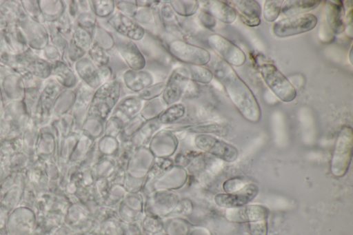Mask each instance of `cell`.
<instances>
[{"mask_svg":"<svg viewBox=\"0 0 353 235\" xmlns=\"http://www.w3.org/2000/svg\"><path fill=\"white\" fill-rule=\"evenodd\" d=\"M214 74L241 115L249 122L258 123L261 116L259 104L251 89L232 66L222 59L219 60L214 65Z\"/></svg>","mask_w":353,"mask_h":235,"instance_id":"cell-1","label":"cell"},{"mask_svg":"<svg viewBox=\"0 0 353 235\" xmlns=\"http://www.w3.org/2000/svg\"><path fill=\"white\" fill-rule=\"evenodd\" d=\"M352 129L344 125L337 134L330 162V170L335 177L341 178L347 172L352 161Z\"/></svg>","mask_w":353,"mask_h":235,"instance_id":"cell-2","label":"cell"},{"mask_svg":"<svg viewBox=\"0 0 353 235\" xmlns=\"http://www.w3.org/2000/svg\"><path fill=\"white\" fill-rule=\"evenodd\" d=\"M259 72L265 84L281 101L288 103L296 98L294 87L274 64H261Z\"/></svg>","mask_w":353,"mask_h":235,"instance_id":"cell-3","label":"cell"},{"mask_svg":"<svg viewBox=\"0 0 353 235\" xmlns=\"http://www.w3.org/2000/svg\"><path fill=\"white\" fill-rule=\"evenodd\" d=\"M317 18L312 14L282 19L273 25L272 32L279 38H285L298 35L310 31L316 27Z\"/></svg>","mask_w":353,"mask_h":235,"instance_id":"cell-4","label":"cell"},{"mask_svg":"<svg viewBox=\"0 0 353 235\" xmlns=\"http://www.w3.org/2000/svg\"><path fill=\"white\" fill-rule=\"evenodd\" d=\"M195 144L200 150L225 162H233L239 156V151L234 145L210 135L197 136Z\"/></svg>","mask_w":353,"mask_h":235,"instance_id":"cell-5","label":"cell"},{"mask_svg":"<svg viewBox=\"0 0 353 235\" xmlns=\"http://www.w3.org/2000/svg\"><path fill=\"white\" fill-rule=\"evenodd\" d=\"M119 96V85L116 81L104 84L96 92L92 101V114L105 119L116 103Z\"/></svg>","mask_w":353,"mask_h":235,"instance_id":"cell-6","label":"cell"},{"mask_svg":"<svg viewBox=\"0 0 353 235\" xmlns=\"http://www.w3.org/2000/svg\"><path fill=\"white\" fill-rule=\"evenodd\" d=\"M208 40L212 48L230 65L239 67L245 63L246 55L244 52L225 37L213 34L209 36Z\"/></svg>","mask_w":353,"mask_h":235,"instance_id":"cell-7","label":"cell"},{"mask_svg":"<svg viewBox=\"0 0 353 235\" xmlns=\"http://www.w3.org/2000/svg\"><path fill=\"white\" fill-rule=\"evenodd\" d=\"M268 210L260 205H245L241 207L228 208L226 218L234 223H248L267 221Z\"/></svg>","mask_w":353,"mask_h":235,"instance_id":"cell-8","label":"cell"},{"mask_svg":"<svg viewBox=\"0 0 353 235\" xmlns=\"http://www.w3.org/2000/svg\"><path fill=\"white\" fill-rule=\"evenodd\" d=\"M259 193V187L254 183H246L238 192L234 193L218 194L214 196V201L221 207L232 208L247 205L254 199Z\"/></svg>","mask_w":353,"mask_h":235,"instance_id":"cell-9","label":"cell"},{"mask_svg":"<svg viewBox=\"0 0 353 235\" xmlns=\"http://www.w3.org/2000/svg\"><path fill=\"white\" fill-rule=\"evenodd\" d=\"M240 20L245 25L255 27L261 23V8L254 0H234L230 1Z\"/></svg>","mask_w":353,"mask_h":235,"instance_id":"cell-10","label":"cell"},{"mask_svg":"<svg viewBox=\"0 0 353 235\" xmlns=\"http://www.w3.org/2000/svg\"><path fill=\"white\" fill-rule=\"evenodd\" d=\"M325 11L327 23L332 31L336 34L342 33L345 29L343 1H325Z\"/></svg>","mask_w":353,"mask_h":235,"instance_id":"cell-11","label":"cell"},{"mask_svg":"<svg viewBox=\"0 0 353 235\" xmlns=\"http://www.w3.org/2000/svg\"><path fill=\"white\" fill-rule=\"evenodd\" d=\"M188 82V74L176 71L170 77L164 91L163 97L168 103H172L180 99Z\"/></svg>","mask_w":353,"mask_h":235,"instance_id":"cell-12","label":"cell"},{"mask_svg":"<svg viewBox=\"0 0 353 235\" xmlns=\"http://www.w3.org/2000/svg\"><path fill=\"white\" fill-rule=\"evenodd\" d=\"M110 23L119 33L130 39L138 40L143 35V30L138 24L121 14L114 15Z\"/></svg>","mask_w":353,"mask_h":235,"instance_id":"cell-13","label":"cell"},{"mask_svg":"<svg viewBox=\"0 0 353 235\" xmlns=\"http://www.w3.org/2000/svg\"><path fill=\"white\" fill-rule=\"evenodd\" d=\"M206 3L207 11L212 17L227 24L235 21L236 12L229 4L221 1H208Z\"/></svg>","mask_w":353,"mask_h":235,"instance_id":"cell-14","label":"cell"},{"mask_svg":"<svg viewBox=\"0 0 353 235\" xmlns=\"http://www.w3.org/2000/svg\"><path fill=\"white\" fill-rule=\"evenodd\" d=\"M319 0H288L283 1L281 12L287 17L301 15L317 8Z\"/></svg>","mask_w":353,"mask_h":235,"instance_id":"cell-15","label":"cell"},{"mask_svg":"<svg viewBox=\"0 0 353 235\" xmlns=\"http://www.w3.org/2000/svg\"><path fill=\"white\" fill-rule=\"evenodd\" d=\"M121 54L128 64L134 70H139L144 65V60L137 46L130 41H124L118 46Z\"/></svg>","mask_w":353,"mask_h":235,"instance_id":"cell-16","label":"cell"},{"mask_svg":"<svg viewBox=\"0 0 353 235\" xmlns=\"http://www.w3.org/2000/svg\"><path fill=\"white\" fill-rule=\"evenodd\" d=\"M163 221V232L166 235H188L192 228V224L185 218L168 216Z\"/></svg>","mask_w":353,"mask_h":235,"instance_id":"cell-17","label":"cell"},{"mask_svg":"<svg viewBox=\"0 0 353 235\" xmlns=\"http://www.w3.org/2000/svg\"><path fill=\"white\" fill-rule=\"evenodd\" d=\"M139 225L141 232L144 235H152L163 232V218L149 214H143Z\"/></svg>","mask_w":353,"mask_h":235,"instance_id":"cell-18","label":"cell"},{"mask_svg":"<svg viewBox=\"0 0 353 235\" xmlns=\"http://www.w3.org/2000/svg\"><path fill=\"white\" fill-rule=\"evenodd\" d=\"M283 1L266 0L263 6V18L268 22L274 21L281 12Z\"/></svg>","mask_w":353,"mask_h":235,"instance_id":"cell-19","label":"cell"},{"mask_svg":"<svg viewBox=\"0 0 353 235\" xmlns=\"http://www.w3.org/2000/svg\"><path fill=\"white\" fill-rule=\"evenodd\" d=\"M184 113V106L181 104H175L163 112L160 116L159 121L164 124L172 123L181 118Z\"/></svg>","mask_w":353,"mask_h":235,"instance_id":"cell-20","label":"cell"},{"mask_svg":"<svg viewBox=\"0 0 353 235\" xmlns=\"http://www.w3.org/2000/svg\"><path fill=\"white\" fill-rule=\"evenodd\" d=\"M190 74L192 81L202 83L210 82L214 75L208 68L195 65L191 67Z\"/></svg>","mask_w":353,"mask_h":235,"instance_id":"cell-21","label":"cell"},{"mask_svg":"<svg viewBox=\"0 0 353 235\" xmlns=\"http://www.w3.org/2000/svg\"><path fill=\"white\" fill-rule=\"evenodd\" d=\"M126 82L129 88L138 91L144 88L150 83V81L146 74L142 72L132 74L130 72V76L127 78Z\"/></svg>","mask_w":353,"mask_h":235,"instance_id":"cell-22","label":"cell"},{"mask_svg":"<svg viewBox=\"0 0 353 235\" xmlns=\"http://www.w3.org/2000/svg\"><path fill=\"white\" fill-rule=\"evenodd\" d=\"M90 54L98 66L103 67L108 61V57L97 43L94 44L90 48Z\"/></svg>","mask_w":353,"mask_h":235,"instance_id":"cell-23","label":"cell"},{"mask_svg":"<svg viewBox=\"0 0 353 235\" xmlns=\"http://www.w3.org/2000/svg\"><path fill=\"white\" fill-rule=\"evenodd\" d=\"M246 183L239 178H231L226 180L223 184L225 193H234L241 190Z\"/></svg>","mask_w":353,"mask_h":235,"instance_id":"cell-24","label":"cell"},{"mask_svg":"<svg viewBox=\"0 0 353 235\" xmlns=\"http://www.w3.org/2000/svg\"><path fill=\"white\" fill-rule=\"evenodd\" d=\"M141 229L139 222L121 223V235H141Z\"/></svg>","mask_w":353,"mask_h":235,"instance_id":"cell-25","label":"cell"},{"mask_svg":"<svg viewBox=\"0 0 353 235\" xmlns=\"http://www.w3.org/2000/svg\"><path fill=\"white\" fill-rule=\"evenodd\" d=\"M249 231L251 235H267V221H261L248 224Z\"/></svg>","mask_w":353,"mask_h":235,"instance_id":"cell-26","label":"cell"},{"mask_svg":"<svg viewBox=\"0 0 353 235\" xmlns=\"http://www.w3.org/2000/svg\"><path fill=\"white\" fill-rule=\"evenodd\" d=\"M196 129L199 132L213 133L220 136H224L226 134L227 132L226 129L224 126L216 123L198 127Z\"/></svg>","mask_w":353,"mask_h":235,"instance_id":"cell-27","label":"cell"},{"mask_svg":"<svg viewBox=\"0 0 353 235\" xmlns=\"http://www.w3.org/2000/svg\"><path fill=\"white\" fill-rule=\"evenodd\" d=\"M345 26H347L348 34L352 37V10L351 9L346 17Z\"/></svg>","mask_w":353,"mask_h":235,"instance_id":"cell-28","label":"cell"},{"mask_svg":"<svg viewBox=\"0 0 353 235\" xmlns=\"http://www.w3.org/2000/svg\"><path fill=\"white\" fill-rule=\"evenodd\" d=\"M152 235H166L163 232H158V233H155Z\"/></svg>","mask_w":353,"mask_h":235,"instance_id":"cell-29","label":"cell"},{"mask_svg":"<svg viewBox=\"0 0 353 235\" xmlns=\"http://www.w3.org/2000/svg\"><path fill=\"white\" fill-rule=\"evenodd\" d=\"M351 54H352V48L350 49V63L352 64V62Z\"/></svg>","mask_w":353,"mask_h":235,"instance_id":"cell-30","label":"cell"},{"mask_svg":"<svg viewBox=\"0 0 353 235\" xmlns=\"http://www.w3.org/2000/svg\"><path fill=\"white\" fill-rule=\"evenodd\" d=\"M141 235H144V234H142Z\"/></svg>","mask_w":353,"mask_h":235,"instance_id":"cell-31","label":"cell"}]
</instances>
